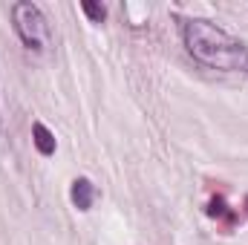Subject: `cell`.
<instances>
[{
	"instance_id": "6da1fadb",
	"label": "cell",
	"mask_w": 248,
	"mask_h": 245,
	"mask_svg": "<svg viewBox=\"0 0 248 245\" xmlns=\"http://www.w3.org/2000/svg\"><path fill=\"white\" fill-rule=\"evenodd\" d=\"M185 46L187 52L205 66L225 69V72H246L248 69V52L246 46L231 38L225 29H219L211 20H187L185 29Z\"/></svg>"
},
{
	"instance_id": "7a4b0ae2",
	"label": "cell",
	"mask_w": 248,
	"mask_h": 245,
	"mask_svg": "<svg viewBox=\"0 0 248 245\" xmlns=\"http://www.w3.org/2000/svg\"><path fill=\"white\" fill-rule=\"evenodd\" d=\"M12 17H15V32L20 35V41L29 49L44 52L49 46V23L35 3H15Z\"/></svg>"
},
{
	"instance_id": "3957f363",
	"label": "cell",
	"mask_w": 248,
	"mask_h": 245,
	"mask_svg": "<svg viewBox=\"0 0 248 245\" xmlns=\"http://www.w3.org/2000/svg\"><path fill=\"white\" fill-rule=\"evenodd\" d=\"M93 196H95V190H93L90 179H75V182H72V205H75L78 211H90Z\"/></svg>"
},
{
	"instance_id": "277c9868",
	"label": "cell",
	"mask_w": 248,
	"mask_h": 245,
	"mask_svg": "<svg viewBox=\"0 0 248 245\" xmlns=\"http://www.w3.org/2000/svg\"><path fill=\"white\" fill-rule=\"evenodd\" d=\"M32 141H35V147H38L44 156H52V153H55V136H52L41 122L32 124Z\"/></svg>"
},
{
	"instance_id": "5b68a950",
	"label": "cell",
	"mask_w": 248,
	"mask_h": 245,
	"mask_svg": "<svg viewBox=\"0 0 248 245\" xmlns=\"http://www.w3.org/2000/svg\"><path fill=\"white\" fill-rule=\"evenodd\" d=\"M208 216H225L228 222H234V214L228 211V205H225V199L222 196H217V199H211V205H208Z\"/></svg>"
},
{
	"instance_id": "8992f818",
	"label": "cell",
	"mask_w": 248,
	"mask_h": 245,
	"mask_svg": "<svg viewBox=\"0 0 248 245\" xmlns=\"http://www.w3.org/2000/svg\"><path fill=\"white\" fill-rule=\"evenodd\" d=\"M81 9L87 12V17H90L93 23H101V20L107 17V9H104L101 3H93V0H84V3H81Z\"/></svg>"
},
{
	"instance_id": "52a82bcc",
	"label": "cell",
	"mask_w": 248,
	"mask_h": 245,
	"mask_svg": "<svg viewBox=\"0 0 248 245\" xmlns=\"http://www.w3.org/2000/svg\"><path fill=\"white\" fill-rule=\"evenodd\" d=\"M246 211H248V196H246Z\"/></svg>"
}]
</instances>
